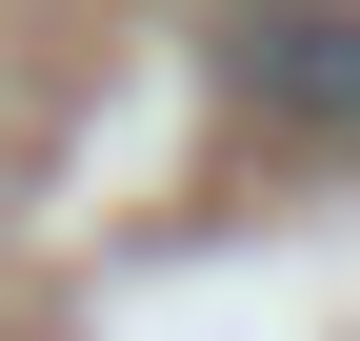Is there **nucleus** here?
I'll use <instances>...</instances> for the list:
<instances>
[{"label":"nucleus","mask_w":360,"mask_h":341,"mask_svg":"<svg viewBox=\"0 0 360 341\" xmlns=\"http://www.w3.org/2000/svg\"><path fill=\"white\" fill-rule=\"evenodd\" d=\"M220 61H240V101L281 141H360V0H260Z\"/></svg>","instance_id":"nucleus-1"}]
</instances>
